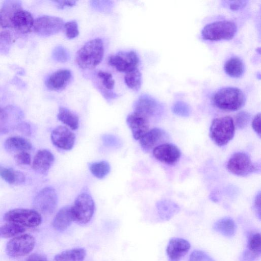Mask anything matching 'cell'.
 <instances>
[{"label":"cell","instance_id":"1","mask_svg":"<svg viewBox=\"0 0 261 261\" xmlns=\"http://www.w3.org/2000/svg\"><path fill=\"white\" fill-rule=\"evenodd\" d=\"M0 23L3 28L27 33L33 28L34 20L29 12L23 9L20 2L8 1L1 9Z\"/></svg>","mask_w":261,"mask_h":261},{"label":"cell","instance_id":"2","mask_svg":"<svg viewBox=\"0 0 261 261\" xmlns=\"http://www.w3.org/2000/svg\"><path fill=\"white\" fill-rule=\"evenodd\" d=\"M104 55L102 40L100 38L90 40L78 50L75 62L82 69H92L101 62Z\"/></svg>","mask_w":261,"mask_h":261},{"label":"cell","instance_id":"3","mask_svg":"<svg viewBox=\"0 0 261 261\" xmlns=\"http://www.w3.org/2000/svg\"><path fill=\"white\" fill-rule=\"evenodd\" d=\"M245 101L243 92L237 88L226 87L218 91L214 95L213 102L220 109L234 111L240 109Z\"/></svg>","mask_w":261,"mask_h":261},{"label":"cell","instance_id":"4","mask_svg":"<svg viewBox=\"0 0 261 261\" xmlns=\"http://www.w3.org/2000/svg\"><path fill=\"white\" fill-rule=\"evenodd\" d=\"M234 132L233 119L226 116L213 120L210 128V136L216 145L223 146L233 138Z\"/></svg>","mask_w":261,"mask_h":261},{"label":"cell","instance_id":"5","mask_svg":"<svg viewBox=\"0 0 261 261\" xmlns=\"http://www.w3.org/2000/svg\"><path fill=\"white\" fill-rule=\"evenodd\" d=\"M237 30L236 23L228 20L217 21L205 25L201 31L204 40L217 41L231 40Z\"/></svg>","mask_w":261,"mask_h":261},{"label":"cell","instance_id":"6","mask_svg":"<svg viewBox=\"0 0 261 261\" xmlns=\"http://www.w3.org/2000/svg\"><path fill=\"white\" fill-rule=\"evenodd\" d=\"M71 211L73 221L80 224L88 223L95 211V203L91 196L86 192L81 193L71 206Z\"/></svg>","mask_w":261,"mask_h":261},{"label":"cell","instance_id":"7","mask_svg":"<svg viewBox=\"0 0 261 261\" xmlns=\"http://www.w3.org/2000/svg\"><path fill=\"white\" fill-rule=\"evenodd\" d=\"M226 168L230 172L239 176H246L260 170L259 165L252 163L249 156L243 152L233 153L229 159Z\"/></svg>","mask_w":261,"mask_h":261},{"label":"cell","instance_id":"8","mask_svg":"<svg viewBox=\"0 0 261 261\" xmlns=\"http://www.w3.org/2000/svg\"><path fill=\"white\" fill-rule=\"evenodd\" d=\"M4 219L8 222L23 226L34 227L39 225L42 221L40 214L35 210L15 208L7 212Z\"/></svg>","mask_w":261,"mask_h":261},{"label":"cell","instance_id":"9","mask_svg":"<svg viewBox=\"0 0 261 261\" xmlns=\"http://www.w3.org/2000/svg\"><path fill=\"white\" fill-rule=\"evenodd\" d=\"M58 203V196L56 190L52 187L42 189L35 197L33 206L39 213L51 214L56 210Z\"/></svg>","mask_w":261,"mask_h":261},{"label":"cell","instance_id":"10","mask_svg":"<svg viewBox=\"0 0 261 261\" xmlns=\"http://www.w3.org/2000/svg\"><path fill=\"white\" fill-rule=\"evenodd\" d=\"M108 63L117 71L126 73L138 68L139 58L134 50L119 51L109 57Z\"/></svg>","mask_w":261,"mask_h":261},{"label":"cell","instance_id":"11","mask_svg":"<svg viewBox=\"0 0 261 261\" xmlns=\"http://www.w3.org/2000/svg\"><path fill=\"white\" fill-rule=\"evenodd\" d=\"M35 240L29 234H24L11 239L7 244L6 252L12 257H18L29 254L34 249Z\"/></svg>","mask_w":261,"mask_h":261},{"label":"cell","instance_id":"12","mask_svg":"<svg viewBox=\"0 0 261 261\" xmlns=\"http://www.w3.org/2000/svg\"><path fill=\"white\" fill-rule=\"evenodd\" d=\"M64 23L60 17L42 16L34 20L33 29L39 35L49 36L60 32L63 29Z\"/></svg>","mask_w":261,"mask_h":261},{"label":"cell","instance_id":"13","mask_svg":"<svg viewBox=\"0 0 261 261\" xmlns=\"http://www.w3.org/2000/svg\"><path fill=\"white\" fill-rule=\"evenodd\" d=\"M154 157L158 161L169 165L176 163L181 156L179 149L175 145L164 143L152 150Z\"/></svg>","mask_w":261,"mask_h":261},{"label":"cell","instance_id":"14","mask_svg":"<svg viewBox=\"0 0 261 261\" xmlns=\"http://www.w3.org/2000/svg\"><path fill=\"white\" fill-rule=\"evenodd\" d=\"M51 140L53 144L59 148L69 150L74 145L75 136L68 127L59 126L51 134Z\"/></svg>","mask_w":261,"mask_h":261},{"label":"cell","instance_id":"15","mask_svg":"<svg viewBox=\"0 0 261 261\" xmlns=\"http://www.w3.org/2000/svg\"><path fill=\"white\" fill-rule=\"evenodd\" d=\"M167 133L160 128L155 127L149 130L139 140L141 147L144 151L153 150L168 139Z\"/></svg>","mask_w":261,"mask_h":261},{"label":"cell","instance_id":"16","mask_svg":"<svg viewBox=\"0 0 261 261\" xmlns=\"http://www.w3.org/2000/svg\"><path fill=\"white\" fill-rule=\"evenodd\" d=\"M160 106L153 98L144 95L140 96L134 105V112L149 118L155 117L160 112Z\"/></svg>","mask_w":261,"mask_h":261},{"label":"cell","instance_id":"17","mask_svg":"<svg viewBox=\"0 0 261 261\" xmlns=\"http://www.w3.org/2000/svg\"><path fill=\"white\" fill-rule=\"evenodd\" d=\"M190 244L184 239L173 238L169 241L166 253L169 261H180L190 249Z\"/></svg>","mask_w":261,"mask_h":261},{"label":"cell","instance_id":"18","mask_svg":"<svg viewBox=\"0 0 261 261\" xmlns=\"http://www.w3.org/2000/svg\"><path fill=\"white\" fill-rule=\"evenodd\" d=\"M126 123L135 140H140L149 130V119L134 112L127 116Z\"/></svg>","mask_w":261,"mask_h":261},{"label":"cell","instance_id":"19","mask_svg":"<svg viewBox=\"0 0 261 261\" xmlns=\"http://www.w3.org/2000/svg\"><path fill=\"white\" fill-rule=\"evenodd\" d=\"M72 78L71 72L66 69L58 70L52 73L45 82L48 89L54 91L62 90L69 84Z\"/></svg>","mask_w":261,"mask_h":261},{"label":"cell","instance_id":"20","mask_svg":"<svg viewBox=\"0 0 261 261\" xmlns=\"http://www.w3.org/2000/svg\"><path fill=\"white\" fill-rule=\"evenodd\" d=\"M54 156L50 151L47 149L39 150L34 158L32 168L36 172L46 175L54 163Z\"/></svg>","mask_w":261,"mask_h":261},{"label":"cell","instance_id":"21","mask_svg":"<svg viewBox=\"0 0 261 261\" xmlns=\"http://www.w3.org/2000/svg\"><path fill=\"white\" fill-rule=\"evenodd\" d=\"M260 235L251 233L248 238L246 248L241 257V261H255L260 255Z\"/></svg>","mask_w":261,"mask_h":261},{"label":"cell","instance_id":"22","mask_svg":"<svg viewBox=\"0 0 261 261\" xmlns=\"http://www.w3.org/2000/svg\"><path fill=\"white\" fill-rule=\"evenodd\" d=\"M73 221L71 206H65L56 214L52 225L55 230L63 231L69 227Z\"/></svg>","mask_w":261,"mask_h":261},{"label":"cell","instance_id":"23","mask_svg":"<svg viewBox=\"0 0 261 261\" xmlns=\"http://www.w3.org/2000/svg\"><path fill=\"white\" fill-rule=\"evenodd\" d=\"M5 147L8 151L18 153L30 150L32 145L25 138L15 136L8 138L5 141Z\"/></svg>","mask_w":261,"mask_h":261},{"label":"cell","instance_id":"24","mask_svg":"<svg viewBox=\"0 0 261 261\" xmlns=\"http://www.w3.org/2000/svg\"><path fill=\"white\" fill-rule=\"evenodd\" d=\"M86 251L83 248H75L63 251L57 254L54 261H83Z\"/></svg>","mask_w":261,"mask_h":261},{"label":"cell","instance_id":"25","mask_svg":"<svg viewBox=\"0 0 261 261\" xmlns=\"http://www.w3.org/2000/svg\"><path fill=\"white\" fill-rule=\"evenodd\" d=\"M214 229L226 237H233L236 231V225L234 221L228 217L216 221L213 225Z\"/></svg>","mask_w":261,"mask_h":261},{"label":"cell","instance_id":"26","mask_svg":"<svg viewBox=\"0 0 261 261\" xmlns=\"http://www.w3.org/2000/svg\"><path fill=\"white\" fill-rule=\"evenodd\" d=\"M97 76L100 79L103 86L101 88H105V90H102V93L105 98L110 99L117 97V95L111 91L114 89L115 85V81L112 75L108 72L99 71Z\"/></svg>","mask_w":261,"mask_h":261},{"label":"cell","instance_id":"27","mask_svg":"<svg viewBox=\"0 0 261 261\" xmlns=\"http://www.w3.org/2000/svg\"><path fill=\"white\" fill-rule=\"evenodd\" d=\"M0 177L11 185L21 184L25 181V176L18 171L0 166Z\"/></svg>","mask_w":261,"mask_h":261},{"label":"cell","instance_id":"28","mask_svg":"<svg viewBox=\"0 0 261 261\" xmlns=\"http://www.w3.org/2000/svg\"><path fill=\"white\" fill-rule=\"evenodd\" d=\"M224 70L230 76L239 77L244 73V65L242 60L239 57H232L225 63Z\"/></svg>","mask_w":261,"mask_h":261},{"label":"cell","instance_id":"29","mask_svg":"<svg viewBox=\"0 0 261 261\" xmlns=\"http://www.w3.org/2000/svg\"><path fill=\"white\" fill-rule=\"evenodd\" d=\"M157 208L160 217L163 220H168L179 211V208L174 202L164 200L157 203Z\"/></svg>","mask_w":261,"mask_h":261},{"label":"cell","instance_id":"30","mask_svg":"<svg viewBox=\"0 0 261 261\" xmlns=\"http://www.w3.org/2000/svg\"><path fill=\"white\" fill-rule=\"evenodd\" d=\"M57 117L60 121L68 126L71 129L75 130L78 128L79 125V117L70 110L66 108L60 107Z\"/></svg>","mask_w":261,"mask_h":261},{"label":"cell","instance_id":"31","mask_svg":"<svg viewBox=\"0 0 261 261\" xmlns=\"http://www.w3.org/2000/svg\"><path fill=\"white\" fill-rule=\"evenodd\" d=\"M124 81L130 89L138 91L142 84V74L138 68L125 73Z\"/></svg>","mask_w":261,"mask_h":261},{"label":"cell","instance_id":"32","mask_svg":"<svg viewBox=\"0 0 261 261\" xmlns=\"http://www.w3.org/2000/svg\"><path fill=\"white\" fill-rule=\"evenodd\" d=\"M25 230L24 226L17 223L9 222L0 226V237L8 238L15 237Z\"/></svg>","mask_w":261,"mask_h":261},{"label":"cell","instance_id":"33","mask_svg":"<svg viewBox=\"0 0 261 261\" xmlns=\"http://www.w3.org/2000/svg\"><path fill=\"white\" fill-rule=\"evenodd\" d=\"M89 169L94 176L101 179L109 174L110 171V166L107 162L102 161L90 163Z\"/></svg>","mask_w":261,"mask_h":261},{"label":"cell","instance_id":"34","mask_svg":"<svg viewBox=\"0 0 261 261\" xmlns=\"http://www.w3.org/2000/svg\"><path fill=\"white\" fill-rule=\"evenodd\" d=\"M10 112L6 109L0 110V135L8 132L14 126V122Z\"/></svg>","mask_w":261,"mask_h":261},{"label":"cell","instance_id":"35","mask_svg":"<svg viewBox=\"0 0 261 261\" xmlns=\"http://www.w3.org/2000/svg\"><path fill=\"white\" fill-rule=\"evenodd\" d=\"M251 119L250 114L245 111H241L234 116V125L238 129L246 127L249 123Z\"/></svg>","mask_w":261,"mask_h":261},{"label":"cell","instance_id":"36","mask_svg":"<svg viewBox=\"0 0 261 261\" xmlns=\"http://www.w3.org/2000/svg\"><path fill=\"white\" fill-rule=\"evenodd\" d=\"M63 29L66 37L69 39L76 37L79 34L78 25L75 20H71L65 23Z\"/></svg>","mask_w":261,"mask_h":261},{"label":"cell","instance_id":"37","mask_svg":"<svg viewBox=\"0 0 261 261\" xmlns=\"http://www.w3.org/2000/svg\"><path fill=\"white\" fill-rule=\"evenodd\" d=\"M172 112L176 115L188 117L191 113L190 106L185 102L176 101L172 108Z\"/></svg>","mask_w":261,"mask_h":261},{"label":"cell","instance_id":"38","mask_svg":"<svg viewBox=\"0 0 261 261\" xmlns=\"http://www.w3.org/2000/svg\"><path fill=\"white\" fill-rule=\"evenodd\" d=\"M54 59L59 62H66L69 59V53L68 50L61 45L57 46L53 52Z\"/></svg>","mask_w":261,"mask_h":261},{"label":"cell","instance_id":"39","mask_svg":"<svg viewBox=\"0 0 261 261\" xmlns=\"http://www.w3.org/2000/svg\"><path fill=\"white\" fill-rule=\"evenodd\" d=\"M189 261H215L206 253L201 250H194L190 254Z\"/></svg>","mask_w":261,"mask_h":261},{"label":"cell","instance_id":"40","mask_svg":"<svg viewBox=\"0 0 261 261\" xmlns=\"http://www.w3.org/2000/svg\"><path fill=\"white\" fill-rule=\"evenodd\" d=\"M16 162L21 165H30L31 162V155L27 151H22L15 155Z\"/></svg>","mask_w":261,"mask_h":261},{"label":"cell","instance_id":"41","mask_svg":"<svg viewBox=\"0 0 261 261\" xmlns=\"http://www.w3.org/2000/svg\"><path fill=\"white\" fill-rule=\"evenodd\" d=\"M260 114H257L254 117L252 122V127L254 132L260 137Z\"/></svg>","mask_w":261,"mask_h":261},{"label":"cell","instance_id":"42","mask_svg":"<svg viewBox=\"0 0 261 261\" xmlns=\"http://www.w3.org/2000/svg\"><path fill=\"white\" fill-rule=\"evenodd\" d=\"M229 7L230 9L237 10L243 8L246 6L248 1H228Z\"/></svg>","mask_w":261,"mask_h":261},{"label":"cell","instance_id":"43","mask_svg":"<svg viewBox=\"0 0 261 261\" xmlns=\"http://www.w3.org/2000/svg\"><path fill=\"white\" fill-rule=\"evenodd\" d=\"M103 141L106 145L117 146L118 145L119 141L117 139L112 135H105L103 137Z\"/></svg>","mask_w":261,"mask_h":261},{"label":"cell","instance_id":"44","mask_svg":"<svg viewBox=\"0 0 261 261\" xmlns=\"http://www.w3.org/2000/svg\"><path fill=\"white\" fill-rule=\"evenodd\" d=\"M254 209L257 217L260 218V194L258 193L254 199Z\"/></svg>","mask_w":261,"mask_h":261},{"label":"cell","instance_id":"45","mask_svg":"<svg viewBox=\"0 0 261 261\" xmlns=\"http://www.w3.org/2000/svg\"><path fill=\"white\" fill-rule=\"evenodd\" d=\"M59 9H63L65 7H73L76 5L75 1H54Z\"/></svg>","mask_w":261,"mask_h":261},{"label":"cell","instance_id":"46","mask_svg":"<svg viewBox=\"0 0 261 261\" xmlns=\"http://www.w3.org/2000/svg\"><path fill=\"white\" fill-rule=\"evenodd\" d=\"M25 261H48L47 258L39 253H33L30 255Z\"/></svg>","mask_w":261,"mask_h":261},{"label":"cell","instance_id":"47","mask_svg":"<svg viewBox=\"0 0 261 261\" xmlns=\"http://www.w3.org/2000/svg\"><path fill=\"white\" fill-rule=\"evenodd\" d=\"M1 110V109L0 108V110Z\"/></svg>","mask_w":261,"mask_h":261}]
</instances>
